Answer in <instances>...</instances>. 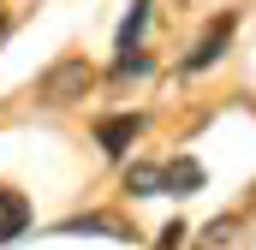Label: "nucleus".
Returning a JSON list of instances; mask_svg holds the SVG:
<instances>
[{
	"mask_svg": "<svg viewBox=\"0 0 256 250\" xmlns=\"http://www.w3.org/2000/svg\"><path fill=\"white\" fill-rule=\"evenodd\" d=\"M126 190L131 196H167V161H131Z\"/></svg>",
	"mask_w": 256,
	"mask_h": 250,
	"instance_id": "4",
	"label": "nucleus"
},
{
	"mask_svg": "<svg viewBox=\"0 0 256 250\" xmlns=\"http://www.w3.org/2000/svg\"><path fill=\"white\" fill-rule=\"evenodd\" d=\"M24 226H30V202H24L12 185H0V244L24 238Z\"/></svg>",
	"mask_w": 256,
	"mask_h": 250,
	"instance_id": "5",
	"label": "nucleus"
},
{
	"mask_svg": "<svg viewBox=\"0 0 256 250\" xmlns=\"http://www.w3.org/2000/svg\"><path fill=\"white\" fill-rule=\"evenodd\" d=\"M179 238H191V226H185V220H167V226H161V244H155V250H179Z\"/></svg>",
	"mask_w": 256,
	"mask_h": 250,
	"instance_id": "8",
	"label": "nucleus"
},
{
	"mask_svg": "<svg viewBox=\"0 0 256 250\" xmlns=\"http://www.w3.org/2000/svg\"><path fill=\"white\" fill-rule=\"evenodd\" d=\"M90 78H96V72H90L84 60H60L48 78H42V102H54V108H60V102H78V96L90 90Z\"/></svg>",
	"mask_w": 256,
	"mask_h": 250,
	"instance_id": "2",
	"label": "nucleus"
},
{
	"mask_svg": "<svg viewBox=\"0 0 256 250\" xmlns=\"http://www.w3.org/2000/svg\"><path fill=\"white\" fill-rule=\"evenodd\" d=\"M137 137H143V114H114V120L96 125V143H102L108 155H126Z\"/></svg>",
	"mask_w": 256,
	"mask_h": 250,
	"instance_id": "3",
	"label": "nucleus"
},
{
	"mask_svg": "<svg viewBox=\"0 0 256 250\" xmlns=\"http://www.w3.org/2000/svg\"><path fill=\"white\" fill-rule=\"evenodd\" d=\"M0 36H6V18H0Z\"/></svg>",
	"mask_w": 256,
	"mask_h": 250,
	"instance_id": "9",
	"label": "nucleus"
},
{
	"mask_svg": "<svg viewBox=\"0 0 256 250\" xmlns=\"http://www.w3.org/2000/svg\"><path fill=\"white\" fill-rule=\"evenodd\" d=\"M191 190H202V167H196L191 155L167 161V196H191Z\"/></svg>",
	"mask_w": 256,
	"mask_h": 250,
	"instance_id": "7",
	"label": "nucleus"
},
{
	"mask_svg": "<svg viewBox=\"0 0 256 250\" xmlns=\"http://www.w3.org/2000/svg\"><path fill=\"white\" fill-rule=\"evenodd\" d=\"M232 30H238V18H232V12H220V18H214V24L202 30V42H196L191 54L179 60V72H208V66H214L220 54H226V42H232Z\"/></svg>",
	"mask_w": 256,
	"mask_h": 250,
	"instance_id": "1",
	"label": "nucleus"
},
{
	"mask_svg": "<svg viewBox=\"0 0 256 250\" xmlns=\"http://www.w3.org/2000/svg\"><path fill=\"white\" fill-rule=\"evenodd\" d=\"M149 12H155L149 0H131V12L120 18V42H114L120 54H114V60H126V54H137V42H143V24H149Z\"/></svg>",
	"mask_w": 256,
	"mask_h": 250,
	"instance_id": "6",
	"label": "nucleus"
}]
</instances>
